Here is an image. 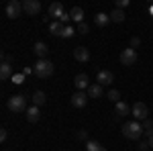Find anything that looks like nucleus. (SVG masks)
Wrapping results in <instances>:
<instances>
[{"instance_id":"obj_15","label":"nucleus","mask_w":153,"mask_h":151,"mask_svg":"<svg viewBox=\"0 0 153 151\" xmlns=\"http://www.w3.org/2000/svg\"><path fill=\"white\" fill-rule=\"evenodd\" d=\"M110 23V14H106V12H98V14H94V25L96 27H106V25Z\"/></svg>"},{"instance_id":"obj_2","label":"nucleus","mask_w":153,"mask_h":151,"mask_svg":"<svg viewBox=\"0 0 153 151\" xmlns=\"http://www.w3.org/2000/svg\"><path fill=\"white\" fill-rule=\"evenodd\" d=\"M33 71H35L37 78L45 80V78H49V76L53 74V63H51L49 59H39L35 65H33Z\"/></svg>"},{"instance_id":"obj_29","label":"nucleus","mask_w":153,"mask_h":151,"mask_svg":"<svg viewBox=\"0 0 153 151\" xmlns=\"http://www.w3.org/2000/svg\"><path fill=\"white\" fill-rule=\"evenodd\" d=\"M137 151H149V143H147V141H141V143L137 145Z\"/></svg>"},{"instance_id":"obj_20","label":"nucleus","mask_w":153,"mask_h":151,"mask_svg":"<svg viewBox=\"0 0 153 151\" xmlns=\"http://www.w3.org/2000/svg\"><path fill=\"white\" fill-rule=\"evenodd\" d=\"M12 76H14L12 74V63H2L0 65V80H8Z\"/></svg>"},{"instance_id":"obj_34","label":"nucleus","mask_w":153,"mask_h":151,"mask_svg":"<svg viewBox=\"0 0 153 151\" xmlns=\"http://www.w3.org/2000/svg\"><path fill=\"white\" fill-rule=\"evenodd\" d=\"M147 143H149V149H153V137H149V139H147Z\"/></svg>"},{"instance_id":"obj_3","label":"nucleus","mask_w":153,"mask_h":151,"mask_svg":"<svg viewBox=\"0 0 153 151\" xmlns=\"http://www.w3.org/2000/svg\"><path fill=\"white\" fill-rule=\"evenodd\" d=\"M49 16H53L55 21H61L63 25L70 21V12L63 10V4L61 2H51L49 4Z\"/></svg>"},{"instance_id":"obj_23","label":"nucleus","mask_w":153,"mask_h":151,"mask_svg":"<svg viewBox=\"0 0 153 151\" xmlns=\"http://www.w3.org/2000/svg\"><path fill=\"white\" fill-rule=\"evenodd\" d=\"M86 151H106V147H102V143H98V141H88Z\"/></svg>"},{"instance_id":"obj_10","label":"nucleus","mask_w":153,"mask_h":151,"mask_svg":"<svg viewBox=\"0 0 153 151\" xmlns=\"http://www.w3.org/2000/svg\"><path fill=\"white\" fill-rule=\"evenodd\" d=\"M88 102V92H82V90H78V92L71 96V106L74 108H84Z\"/></svg>"},{"instance_id":"obj_16","label":"nucleus","mask_w":153,"mask_h":151,"mask_svg":"<svg viewBox=\"0 0 153 151\" xmlns=\"http://www.w3.org/2000/svg\"><path fill=\"white\" fill-rule=\"evenodd\" d=\"M39 118H41V110H39V106L33 104L29 110H27V121H29V123H37Z\"/></svg>"},{"instance_id":"obj_8","label":"nucleus","mask_w":153,"mask_h":151,"mask_svg":"<svg viewBox=\"0 0 153 151\" xmlns=\"http://www.w3.org/2000/svg\"><path fill=\"white\" fill-rule=\"evenodd\" d=\"M23 10L29 14V16H35L39 12L43 10V6H41V2L39 0H25L23 2Z\"/></svg>"},{"instance_id":"obj_9","label":"nucleus","mask_w":153,"mask_h":151,"mask_svg":"<svg viewBox=\"0 0 153 151\" xmlns=\"http://www.w3.org/2000/svg\"><path fill=\"white\" fill-rule=\"evenodd\" d=\"M112 80H114V76H112V71H110V70H100V71H98V76H96V84H100L102 88H104V86H110Z\"/></svg>"},{"instance_id":"obj_6","label":"nucleus","mask_w":153,"mask_h":151,"mask_svg":"<svg viewBox=\"0 0 153 151\" xmlns=\"http://www.w3.org/2000/svg\"><path fill=\"white\" fill-rule=\"evenodd\" d=\"M137 59H139V55H137V51L133 47H127V49L120 51V63L123 65H135Z\"/></svg>"},{"instance_id":"obj_22","label":"nucleus","mask_w":153,"mask_h":151,"mask_svg":"<svg viewBox=\"0 0 153 151\" xmlns=\"http://www.w3.org/2000/svg\"><path fill=\"white\" fill-rule=\"evenodd\" d=\"M125 16H127V14H125V10H120V8H114V10L110 12V21H112V23H123Z\"/></svg>"},{"instance_id":"obj_30","label":"nucleus","mask_w":153,"mask_h":151,"mask_svg":"<svg viewBox=\"0 0 153 151\" xmlns=\"http://www.w3.org/2000/svg\"><path fill=\"white\" fill-rule=\"evenodd\" d=\"M127 6H129V0H118V2H117V8H120V10L127 8Z\"/></svg>"},{"instance_id":"obj_26","label":"nucleus","mask_w":153,"mask_h":151,"mask_svg":"<svg viewBox=\"0 0 153 151\" xmlns=\"http://www.w3.org/2000/svg\"><path fill=\"white\" fill-rule=\"evenodd\" d=\"M76 35V29H74V27H71V25H65V29H63V39H70V37H74Z\"/></svg>"},{"instance_id":"obj_25","label":"nucleus","mask_w":153,"mask_h":151,"mask_svg":"<svg viewBox=\"0 0 153 151\" xmlns=\"http://www.w3.org/2000/svg\"><path fill=\"white\" fill-rule=\"evenodd\" d=\"M106 96L110 98V102H120V92H118V90H114V88H110Z\"/></svg>"},{"instance_id":"obj_18","label":"nucleus","mask_w":153,"mask_h":151,"mask_svg":"<svg viewBox=\"0 0 153 151\" xmlns=\"http://www.w3.org/2000/svg\"><path fill=\"white\" fill-rule=\"evenodd\" d=\"M63 29H65V25L61 23V21L49 23V33H51V35H63Z\"/></svg>"},{"instance_id":"obj_21","label":"nucleus","mask_w":153,"mask_h":151,"mask_svg":"<svg viewBox=\"0 0 153 151\" xmlns=\"http://www.w3.org/2000/svg\"><path fill=\"white\" fill-rule=\"evenodd\" d=\"M45 102H47V96H45V92L37 90V92L33 94V104H35V106H43Z\"/></svg>"},{"instance_id":"obj_17","label":"nucleus","mask_w":153,"mask_h":151,"mask_svg":"<svg viewBox=\"0 0 153 151\" xmlns=\"http://www.w3.org/2000/svg\"><path fill=\"white\" fill-rule=\"evenodd\" d=\"M129 112H131V106L127 104V102H123V100L117 102V106H114V115L117 116H127Z\"/></svg>"},{"instance_id":"obj_14","label":"nucleus","mask_w":153,"mask_h":151,"mask_svg":"<svg viewBox=\"0 0 153 151\" xmlns=\"http://www.w3.org/2000/svg\"><path fill=\"white\" fill-rule=\"evenodd\" d=\"M70 19L74 21V23H84V8H80V6H74L70 10Z\"/></svg>"},{"instance_id":"obj_13","label":"nucleus","mask_w":153,"mask_h":151,"mask_svg":"<svg viewBox=\"0 0 153 151\" xmlns=\"http://www.w3.org/2000/svg\"><path fill=\"white\" fill-rule=\"evenodd\" d=\"M33 51H35V55H37L39 59H47L49 47H47V43H43V41H37L35 47H33Z\"/></svg>"},{"instance_id":"obj_27","label":"nucleus","mask_w":153,"mask_h":151,"mask_svg":"<svg viewBox=\"0 0 153 151\" xmlns=\"http://www.w3.org/2000/svg\"><path fill=\"white\" fill-rule=\"evenodd\" d=\"M76 31H78L80 35H88V31H90V27H88L86 23H80V25H78V29H76Z\"/></svg>"},{"instance_id":"obj_5","label":"nucleus","mask_w":153,"mask_h":151,"mask_svg":"<svg viewBox=\"0 0 153 151\" xmlns=\"http://www.w3.org/2000/svg\"><path fill=\"white\" fill-rule=\"evenodd\" d=\"M131 115L135 116V121H147L149 118V108L147 104H143V102H135V104L131 106Z\"/></svg>"},{"instance_id":"obj_11","label":"nucleus","mask_w":153,"mask_h":151,"mask_svg":"<svg viewBox=\"0 0 153 151\" xmlns=\"http://www.w3.org/2000/svg\"><path fill=\"white\" fill-rule=\"evenodd\" d=\"M74 59L80 61V63H86V61H90V51L86 47H76L74 49Z\"/></svg>"},{"instance_id":"obj_4","label":"nucleus","mask_w":153,"mask_h":151,"mask_svg":"<svg viewBox=\"0 0 153 151\" xmlns=\"http://www.w3.org/2000/svg\"><path fill=\"white\" fill-rule=\"evenodd\" d=\"M6 106L10 108L12 112H27V110H29V108H27V98L21 96V94L10 96V98H8V102H6Z\"/></svg>"},{"instance_id":"obj_24","label":"nucleus","mask_w":153,"mask_h":151,"mask_svg":"<svg viewBox=\"0 0 153 151\" xmlns=\"http://www.w3.org/2000/svg\"><path fill=\"white\" fill-rule=\"evenodd\" d=\"M143 133H145L147 137H153V121L151 118L143 121Z\"/></svg>"},{"instance_id":"obj_31","label":"nucleus","mask_w":153,"mask_h":151,"mask_svg":"<svg viewBox=\"0 0 153 151\" xmlns=\"http://www.w3.org/2000/svg\"><path fill=\"white\" fill-rule=\"evenodd\" d=\"M139 45H141V39H139V37H133V39H131V47L135 49V47H139Z\"/></svg>"},{"instance_id":"obj_12","label":"nucleus","mask_w":153,"mask_h":151,"mask_svg":"<svg viewBox=\"0 0 153 151\" xmlns=\"http://www.w3.org/2000/svg\"><path fill=\"white\" fill-rule=\"evenodd\" d=\"M74 84H76V90H88L90 88V78L86 76V74H78L76 76V80H74Z\"/></svg>"},{"instance_id":"obj_7","label":"nucleus","mask_w":153,"mask_h":151,"mask_svg":"<svg viewBox=\"0 0 153 151\" xmlns=\"http://www.w3.org/2000/svg\"><path fill=\"white\" fill-rule=\"evenodd\" d=\"M21 12H23V2L10 0V2L6 4V16H8V19H19Z\"/></svg>"},{"instance_id":"obj_1","label":"nucleus","mask_w":153,"mask_h":151,"mask_svg":"<svg viewBox=\"0 0 153 151\" xmlns=\"http://www.w3.org/2000/svg\"><path fill=\"white\" fill-rule=\"evenodd\" d=\"M123 135H125L127 139H133V141L141 139L143 135H145V133H143V125L139 121H129V123L123 125Z\"/></svg>"},{"instance_id":"obj_32","label":"nucleus","mask_w":153,"mask_h":151,"mask_svg":"<svg viewBox=\"0 0 153 151\" xmlns=\"http://www.w3.org/2000/svg\"><path fill=\"white\" fill-rule=\"evenodd\" d=\"M6 139H8V131H6V129H2V131H0V141L4 143Z\"/></svg>"},{"instance_id":"obj_28","label":"nucleus","mask_w":153,"mask_h":151,"mask_svg":"<svg viewBox=\"0 0 153 151\" xmlns=\"http://www.w3.org/2000/svg\"><path fill=\"white\" fill-rule=\"evenodd\" d=\"M76 139L78 141H86L88 139V131H78V133H76Z\"/></svg>"},{"instance_id":"obj_19","label":"nucleus","mask_w":153,"mask_h":151,"mask_svg":"<svg viewBox=\"0 0 153 151\" xmlns=\"http://www.w3.org/2000/svg\"><path fill=\"white\" fill-rule=\"evenodd\" d=\"M86 92H88V98H100L104 90H102V86H100V84H90V88H88Z\"/></svg>"},{"instance_id":"obj_33","label":"nucleus","mask_w":153,"mask_h":151,"mask_svg":"<svg viewBox=\"0 0 153 151\" xmlns=\"http://www.w3.org/2000/svg\"><path fill=\"white\" fill-rule=\"evenodd\" d=\"M12 82H14V84H23V76H21V74H19V76H12Z\"/></svg>"}]
</instances>
